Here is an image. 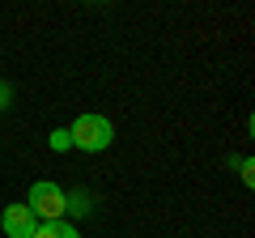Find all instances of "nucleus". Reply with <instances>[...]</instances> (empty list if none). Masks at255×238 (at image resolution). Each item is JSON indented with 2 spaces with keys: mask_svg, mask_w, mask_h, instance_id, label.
<instances>
[{
  "mask_svg": "<svg viewBox=\"0 0 255 238\" xmlns=\"http://www.w3.org/2000/svg\"><path fill=\"white\" fill-rule=\"evenodd\" d=\"M51 149H55V153L73 149V136H68V128H55V132H51Z\"/></svg>",
  "mask_w": 255,
  "mask_h": 238,
  "instance_id": "39448f33",
  "label": "nucleus"
},
{
  "mask_svg": "<svg viewBox=\"0 0 255 238\" xmlns=\"http://www.w3.org/2000/svg\"><path fill=\"white\" fill-rule=\"evenodd\" d=\"M64 213H90V196H85V192L68 196V209H64Z\"/></svg>",
  "mask_w": 255,
  "mask_h": 238,
  "instance_id": "423d86ee",
  "label": "nucleus"
},
{
  "mask_svg": "<svg viewBox=\"0 0 255 238\" xmlns=\"http://www.w3.org/2000/svg\"><path fill=\"white\" fill-rule=\"evenodd\" d=\"M30 238H81V234H77V226H68V221H38Z\"/></svg>",
  "mask_w": 255,
  "mask_h": 238,
  "instance_id": "20e7f679",
  "label": "nucleus"
},
{
  "mask_svg": "<svg viewBox=\"0 0 255 238\" xmlns=\"http://www.w3.org/2000/svg\"><path fill=\"white\" fill-rule=\"evenodd\" d=\"M68 136H73V149L102 153V149H111V140H115V128H111L107 115H81L73 128H68Z\"/></svg>",
  "mask_w": 255,
  "mask_h": 238,
  "instance_id": "f257e3e1",
  "label": "nucleus"
},
{
  "mask_svg": "<svg viewBox=\"0 0 255 238\" xmlns=\"http://www.w3.org/2000/svg\"><path fill=\"white\" fill-rule=\"evenodd\" d=\"M30 213L43 221H64V209H68V192H60V183H51V179H38L34 187H30Z\"/></svg>",
  "mask_w": 255,
  "mask_h": 238,
  "instance_id": "f03ea898",
  "label": "nucleus"
},
{
  "mask_svg": "<svg viewBox=\"0 0 255 238\" xmlns=\"http://www.w3.org/2000/svg\"><path fill=\"white\" fill-rule=\"evenodd\" d=\"M9 98H13V90H9V85H4V81H0V111L9 107Z\"/></svg>",
  "mask_w": 255,
  "mask_h": 238,
  "instance_id": "0eeeda50",
  "label": "nucleus"
},
{
  "mask_svg": "<svg viewBox=\"0 0 255 238\" xmlns=\"http://www.w3.org/2000/svg\"><path fill=\"white\" fill-rule=\"evenodd\" d=\"M0 226H4L9 238H30L34 226H38V217L30 213V204H9V209L0 213Z\"/></svg>",
  "mask_w": 255,
  "mask_h": 238,
  "instance_id": "7ed1b4c3",
  "label": "nucleus"
}]
</instances>
